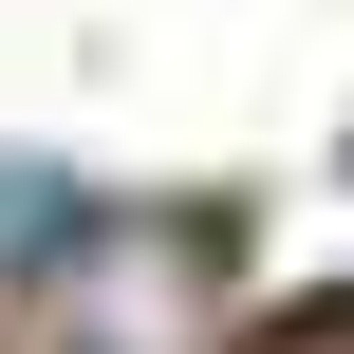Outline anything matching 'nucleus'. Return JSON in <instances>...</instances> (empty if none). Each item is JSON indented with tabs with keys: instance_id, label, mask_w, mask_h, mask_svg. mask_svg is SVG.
I'll list each match as a JSON object with an SVG mask.
<instances>
[{
	"instance_id": "f257e3e1",
	"label": "nucleus",
	"mask_w": 354,
	"mask_h": 354,
	"mask_svg": "<svg viewBox=\"0 0 354 354\" xmlns=\"http://www.w3.org/2000/svg\"><path fill=\"white\" fill-rule=\"evenodd\" d=\"M205 224H93L56 243V299H37V354H205Z\"/></svg>"
}]
</instances>
